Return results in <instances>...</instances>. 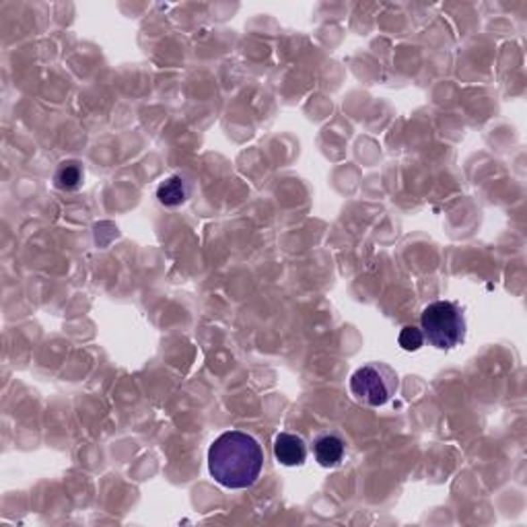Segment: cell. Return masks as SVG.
Segmentation results:
<instances>
[{"mask_svg": "<svg viewBox=\"0 0 527 527\" xmlns=\"http://www.w3.org/2000/svg\"><path fill=\"white\" fill-rule=\"evenodd\" d=\"M262 468V445L243 430H227L208 449L210 476L229 490L250 489L258 482Z\"/></svg>", "mask_w": 527, "mask_h": 527, "instance_id": "cell-1", "label": "cell"}, {"mask_svg": "<svg viewBox=\"0 0 527 527\" xmlns=\"http://www.w3.org/2000/svg\"><path fill=\"white\" fill-rule=\"evenodd\" d=\"M421 330L430 346L439 351H451L465 340V332H468L465 313L455 301H435L424 307Z\"/></svg>", "mask_w": 527, "mask_h": 527, "instance_id": "cell-2", "label": "cell"}, {"mask_svg": "<svg viewBox=\"0 0 527 527\" xmlns=\"http://www.w3.org/2000/svg\"><path fill=\"white\" fill-rule=\"evenodd\" d=\"M398 373L386 362H367L351 378V392L362 406L379 408L398 392Z\"/></svg>", "mask_w": 527, "mask_h": 527, "instance_id": "cell-3", "label": "cell"}, {"mask_svg": "<svg viewBox=\"0 0 527 527\" xmlns=\"http://www.w3.org/2000/svg\"><path fill=\"white\" fill-rule=\"evenodd\" d=\"M194 194V182L186 174H174L166 177L157 188V200L166 208H177L186 204Z\"/></svg>", "mask_w": 527, "mask_h": 527, "instance_id": "cell-4", "label": "cell"}, {"mask_svg": "<svg viewBox=\"0 0 527 527\" xmlns=\"http://www.w3.org/2000/svg\"><path fill=\"white\" fill-rule=\"evenodd\" d=\"M313 455L321 468H338L346 455V441L336 430L321 433L313 441Z\"/></svg>", "mask_w": 527, "mask_h": 527, "instance_id": "cell-5", "label": "cell"}, {"mask_svg": "<svg viewBox=\"0 0 527 527\" xmlns=\"http://www.w3.org/2000/svg\"><path fill=\"white\" fill-rule=\"evenodd\" d=\"M275 457L280 465L297 468L307 460V443L295 433H278L275 439Z\"/></svg>", "mask_w": 527, "mask_h": 527, "instance_id": "cell-6", "label": "cell"}, {"mask_svg": "<svg viewBox=\"0 0 527 527\" xmlns=\"http://www.w3.org/2000/svg\"><path fill=\"white\" fill-rule=\"evenodd\" d=\"M85 182V167L81 161H63L54 174V186L63 191H77Z\"/></svg>", "mask_w": 527, "mask_h": 527, "instance_id": "cell-7", "label": "cell"}, {"mask_svg": "<svg viewBox=\"0 0 527 527\" xmlns=\"http://www.w3.org/2000/svg\"><path fill=\"white\" fill-rule=\"evenodd\" d=\"M398 342H400V346L404 348V351H408V353L421 351L422 344H424V334H422V330H419V327L406 326L400 332Z\"/></svg>", "mask_w": 527, "mask_h": 527, "instance_id": "cell-8", "label": "cell"}]
</instances>
